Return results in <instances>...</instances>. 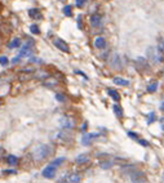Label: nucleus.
I'll list each match as a JSON object with an SVG mask.
<instances>
[{
  "label": "nucleus",
  "mask_w": 164,
  "mask_h": 183,
  "mask_svg": "<svg viewBox=\"0 0 164 183\" xmlns=\"http://www.w3.org/2000/svg\"><path fill=\"white\" fill-rule=\"evenodd\" d=\"M140 145H142V146H149V143H147V141H145V139H138V141H137Z\"/></svg>",
  "instance_id": "nucleus-35"
},
{
  "label": "nucleus",
  "mask_w": 164,
  "mask_h": 183,
  "mask_svg": "<svg viewBox=\"0 0 164 183\" xmlns=\"http://www.w3.org/2000/svg\"><path fill=\"white\" fill-rule=\"evenodd\" d=\"M158 87H159V84L158 81H152L151 84H149V87H147V92L149 93H154L158 90Z\"/></svg>",
  "instance_id": "nucleus-22"
},
{
  "label": "nucleus",
  "mask_w": 164,
  "mask_h": 183,
  "mask_svg": "<svg viewBox=\"0 0 164 183\" xmlns=\"http://www.w3.org/2000/svg\"><path fill=\"white\" fill-rule=\"evenodd\" d=\"M30 62L31 63H39V64H41L43 63V59L41 58H38V57H31L30 58Z\"/></svg>",
  "instance_id": "nucleus-31"
},
{
  "label": "nucleus",
  "mask_w": 164,
  "mask_h": 183,
  "mask_svg": "<svg viewBox=\"0 0 164 183\" xmlns=\"http://www.w3.org/2000/svg\"><path fill=\"white\" fill-rule=\"evenodd\" d=\"M52 154V147L49 145H39L35 150L34 152H32V156H34V159L36 161H41L47 159L49 155Z\"/></svg>",
  "instance_id": "nucleus-1"
},
{
  "label": "nucleus",
  "mask_w": 164,
  "mask_h": 183,
  "mask_svg": "<svg viewBox=\"0 0 164 183\" xmlns=\"http://www.w3.org/2000/svg\"><path fill=\"white\" fill-rule=\"evenodd\" d=\"M78 27L80 30H83V25H82V17H78Z\"/></svg>",
  "instance_id": "nucleus-36"
},
{
  "label": "nucleus",
  "mask_w": 164,
  "mask_h": 183,
  "mask_svg": "<svg viewBox=\"0 0 164 183\" xmlns=\"http://www.w3.org/2000/svg\"><path fill=\"white\" fill-rule=\"evenodd\" d=\"M113 110H114V112H115V115L118 116V117H122L123 116V109L120 107L119 104H114V107H113Z\"/></svg>",
  "instance_id": "nucleus-24"
},
{
  "label": "nucleus",
  "mask_w": 164,
  "mask_h": 183,
  "mask_svg": "<svg viewBox=\"0 0 164 183\" xmlns=\"http://www.w3.org/2000/svg\"><path fill=\"white\" fill-rule=\"evenodd\" d=\"M29 14H30L31 18H35V19H40L41 18V13L39 12L38 8H31L29 10Z\"/></svg>",
  "instance_id": "nucleus-17"
},
{
  "label": "nucleus",
  "mask_w": 164,
  "mask_h": 183,
  "mask_svg": "<svg viewBox=\"0 0 164 183\" xmlns=\"http://www.w3.org/2000/svg\"><path fill=\"white\" fill-rule=\"evenodd\" d=\"M56 99L58 101V102H65V101H66V97H65L63 94H56Z\"/></svg>",
  "instance_id": "nucleus-32"
},
{
  "label": "nucleus",
  "mask_w": 164,
  "mask_h": 183,
  "mask_svg": "<svg viewBox=\"0 0 164 183\" xmlns=\"http://www.w3.org/2000/svg\"><path fill=\"white\" fill-rule=\"evenodd\" d=\"M161 110H164V103H163V104H161Z\"/></svg>",
  "instance_id": "nucleus-42"
},
{
  "label": "nucleus",
  "mask_w": 164,
  "mask_h": 183,
  "mask_svg": "<svg viewBox=\"0 0 164 183\" xmlns=\"http://www.w3.org/2000/svg\"><path fill=\"white\" fill-rule=\"evenodd\" d=\"M65 161H66V157H57V159H54V160L52 161V164H50V165L58 168L60 165H62V164L65 163Z\"/></svg>",
  "instance_id": "nucleus-21"
},
{
  "label": "nucleus",
  "mask_w": 164,
  "mask_h": 183,
  "mask_svg": "<svg viewBox=\"0 0 164 183\" xmlns=\"http://www.w3.org/2000/svg\"><path fill=\"white\" fill-rule=\"evenodd\" d=\"M31 53H32V43H26V44H24L22 49H21L18 57H29Z\"/></svg>",
  "instance_id": "nucleus-8"
},
{
  "label": "nucleus",
  "mask_w": 164,
  "mask_h": 183,
  "mask_svg": "<svg viewBox=\"0 0 164 183\" xmlns=\"http://www.w3.org/2000/svg\"><path fill=\"white\" fill-rule=\"evenodd\" d=\"M54 45H56V48L60 49L61 52H65V53H69L70 52L69 44L65 40H62V39H54Z\"/></svg>",
  "instance_id": "nucleus-6"
},
{
  "label": "nucleus",
  "mask_w": 164,
  "mask_h": 183,
  "mask_svg": "<svg viewBox=\"0 0 164 183\" xmlns=\"http://www.w3.org/2000/svg\"><path fill=\"white\" fill-rule=\"evenodd\" d=\"M158 49L160 53H164V39L163 38L158 39Z\"/></svg>",
  "instance_id": "nucleus-26"
},
{
  "label": "nucleus",
  "mask_w": 164,
  "mask_h": 183,
  "mask_svg": "<svg viewBox=\"0 0 164 183\" xmlns=\"http://www.w3.org/2000/svg\"><path fill=\"white\" fill-rule=\"evenodd\" d=\"M146 54H147V58L150 61H152L154 63H158V62H163L164 61V56H163V53L159 52L158 48H154V47H150L146 52Z\"/></svg>",
  "instance_id": "nucleus-2"
},
{
  "label": "nucleus",
  "mask_w": 164,
  "mask_h": 183,
  "mask_svg": "<svg viewBox=\"0 0 164 183\" xmlns=\"http://www.w3.org/2000/svg\"><path fill=\"white\" fill-rule=\"evenodd\" d=\"M113 165H114V163H113L111 160H101L100 161V166L102 169H110Z\"/></svg>",
  "instance_id": "nucleus-20"
},
{
  "label": "nucleus",
  "mask_w": 164,
  "mask_h": 183,
  "mask_svg": "<svg viewBox=\"0 0 164 183\" xmlns=\"http://www.w3.org/2000/svg\"><path fill=\"white\" fill-rule=\"evenodd\" d=\"M130 180H132V183H145L147 180V177L144 171L135 170L133 173L130 174Z\"/></svg>",
  "instance_id": "nucleus-3"
},
{
  "label": "nucleus",
  "mask_w": 164,
  "mask_h": 183,
  "mask_svg": "<svg viewBox=\"0 0 164 183\" xmlns=\"http://www.w3.org/2000/svg\"><path fill=\"white\" fill-rule=\"evenodd\" d=\"M136 64H137V67L138 69H147L149 67V64H147V59H145V58H142V57H138L137 59H136Z\"/></svg>",
  "instance_id": "nucleus-14"
},
{
  "label": "nucleus",
  "mask_w": 164,
  "mask_h": 183,
  "mask_svg": "<svg viewBox=\"0 0 164 183\" xmlns=\"http://www.w3.org/2000/svg\"><path fill=\"white\" fill-rule=\"evenodd\" d=\"M63 14L67 16V17H71V14H72V8L70 5H66V7L63 8Z\"/></svg>",
  "instance_id": "nucleus-27"
},
{
  "label": "nucleus",
  "mask_w": 164,
  "mask_h": 183,
  "mask_svg": "<svg viewBox=\"0 0 164 183\" xmlns=\"http://www.w3.org/2000/svg\"><path fill=\"white\" fill-rule=\"evenodd\" d=\"M87 3V0H75V5L78 7V8H80V7H83L84 4Z\"/></svg>",
  "instance_id": "nucleus-33"
},
{
  "label": "nucleus",
  "mask_w": 164,
  "mask_h": 183,
  "mask_svg": "<svg viewBox=\"0 0 164 183\" xmlns=\"http://www.w3.org/2000/svg\"><path fill=\"white\" fill-rule=\"evenodd\" d=\"M91 25H92V27H101V25H102V17H101V14H98V13H96V14H93L92 17H91Z\"/></svg>",
  "instance_id": "nucleus-10"
},
{
  "label": "nucleus",
  "mask_w": 164,
  "mask_h": 183,
  "mask_svg": "<svg viewBox=\"0 0 164 183\" xmlns=\"http://www.w3.org/2000/svg\"><path fill=\"white\" fill-rule=\"evenodd\" d=\"M19 45H21V39L16 38V39H13L12 41L9 43V45H8V47H9L10 49H14V48H18Z\"/></svg>",
  "instance_id": "nucleus-23"
},
{
  "label": "nucleus",
  "mask_w": 164,
  "mask_h": 183,
  "mask_svg": "<svg viewBox=\"0 0 164 183\" xmlns=\"http://www.w3.org/2000/svg\"><path fill=\"white\" fill-rule=\"evenodd\" d=\"M128 135H129L130 138L136 139V141H138V139H140V138H138V135H137V134H135V133H132V132H128Z\"/></svg>",
  "instance_id": "nucleus-34"
},
{
  "label": "nucleus",
  "mask_w": 164,
  "mask_h": 183,
  "mask_svg": "<svg viewBox=\"0 0 164 183\" xmlns=\"http://www.w3.org/2000/svg\"><path fill=\"white\" fill-rule=\"evenodd\" d=\"M97 137H98L97 133H84L83 137H82V145L83 146H89L93 142V139H96Z\"/></svg>",
  "instance_id": "nucleus-5"
},
{
  "label": "nucleus",
  "mask_w": 164,
  "mask_h": 183,
  "mask_svg": "<svg viewBox=\"0 0 164 183\" xmlns=\"http://www.w3.org/2000/svg\"><path fill=\"white\" fill-rule=\"evenodd\" d=\"M69 180H70V183H79V182H80V175L76 174V173H74V174H71V175L69 177Z\"/></svg>",
  "instance_id": "nucleus-25"
},
{
  "label": "nucleus",
  "mask_w": 164,
  "mask_h": 183,
  "mask_svg": "<svg viewBox=\"0 0 164 183\" xmlns=\"http://www.w3.org/2000/svg\"><path fill=\"white\" fill-rule=\"evenodd\" d=\"M155 119H156V115L154 112H150L147 115V124H152V123L155 121Z\"/></svg>",
  "instance_id": "nucleus-28"
},
{
  "label": "nucleus",
  "mask_w": 164,
  "mask_h": 183,
  "mask_svg": "<svg viewBox=\"0 0 164 183\" xmlns=\"http://www.w3.org/2000/svg\"><path fill=\"white\" fill-rule=\"evenodd\" d=\"M0 10H2V5H0Z\"/></svg>",
  "instance_id": "nucleus-43"
},
{
  "label": "nucleus",
  "mask_w": 164,
  "mask_h": 183,
  "mask_svg": "<svg viewBox=\"0 0 164 183\" xmlns=\"http://www.w3.org/2000/svg\"><path fill=\"white\" fill-rule=\"evenodd\" d=\"M88 161H89V156L85 155V154H82V155H79V156H76V159H75V163L78 164V165L85 164V163H88Z\"/></svg>",
  "instance_id": "nucleus-13"
},
{
  "label": "nucleus",
  "mask_w": 164,
  "mask_h": 183,
  "mask_svg": "<svg viewBox=\"0 0 164 183\" xmlns=\"http://www.w3.org/2000/svg\"><path fill=\"white\" fill-rule=\"evenodd\" d=\"M19 58H21V57H16V58H13L12 62H13V63H18V62H19Z\"/></svg>",
  "instance_id": "nucleus-39"
},
{
  "label": "nucleus",
  "mask_w": 164,
  "mask_h": 183,
  "mask_svg": "<svg viewBox=\"0 0 164 183\" xmlns=\"http://www.w3.org/2000/svg\"><path fill=\"white\" fill-rule=\"evenodd\" d=\"M107 93H108V95H110L114 101H116V102L120 101V94H119L115 89H111V88H110V89H107Z\"/></svg>",
  "instance_id": "nucleus-19"
},
{
  "label": "nucleus",
  "mask_w": 164,
  "mask_h": 183,
  "mask_svg": "<svg viewBox=\"0 0 164 183\" xmlns=\"http://www.w3.org/2000/svg\"><path fill=\"white\" fill-rule=\"evenodd\" d=\"M135 170H137V168H136L135 165H130V164H129V165H124V166L122 168V171H123V173H124V174H129V175L132 174Z\"/></svg>",
  "instance_id": "nucleus-18"
},
{
  "label": "nucleus",
  "mask_w": 164,
  "mask_h": 183,
  "mask_svg": "<svg viewBox=\"0 0 164 183\" xmlns=\"http://www.w3.org/2000/svg\"><path fill=\"white\" fill-rule=\"evenodd\" d=\"M8 63H9V61H8V58H7L5 56H2V57H0V64H2V66H7Z\"/></svg>",
  "instance_id": "nucleus-30"
},
{
  "label": "nucleus",
  "mask_w": 164,
  "mask_h": 183,
  "mask_svg": "<svg viewBox=\"0 0 164 183\" xmlns=\"http://www.w3.org/2000/svg\"><path fill=\"white\" fill-rule=\"evenodd\" d=\"M43 85H44L45 88H49V89H54V87H57L58 85V80L56 78H48L43 81Z\"/></svg>",
  "instance_id": "nucleus-11"
},
{
  "label": "nucleus",
  "mask_w": 164,
  "mask_h": 183,
  "mask_svg": "<svg viewBox=\"0 0 164 183\" xmlns=\"http://www.w3.org/2000/svg\"><path fill=\"white\" fill-rule=\"evenodd\" d=\"M87 128H88V124L84 123V124H83V126H82V132H85V130H87Z\"/></svg>",
  "instance_id": "nucleus-37"
},
{
  "label": "nucleus",
  "mask_w": 164,
  "mask_h": 183,
  "mask_svg": "<svg viewBox=\"0 0 164 183\" xmlns=\"http://www.w3.org/2000/svg\"><path fill=\"white\" fill-rule=\"evenodd\" d=\"M18 161H19L18 157L14 156V155H8V156H7V164L10 165V166L17 165V164H18Z\"/></svg>",
  "instance_id": "nucleus-16"
},
{
  "label": "nucleus",
  "mask_w": 164,
  "mask_h": 183,
  "mask_svg": "<svg viewBox=\"0 0 164 183\" xmlns=\"http://www.w3.org/2000/svg\"><path fill=\"white\" fill-rule=\"evenodd\" d=\"M56 173H57V168L53 166V165H48V166H45L44 169H43L41 175L44 178H47V179H52V178L56 177Z\"/></svg>",
  "instance_id": "nucleus-4"
},
{
  "label": "nucleus",
  "mask_w": 164,
  "mask_h": 183,
  "mask_svg": "<svg viewBox=\"0 0 164 183\" xmlns=\"http://www.w3.org/2000/svg\"><path fill=\"white\" fill-rule=\"evenodd\" d=\"M94 47L97 49H103L106 48V39L102 38V36H98L94 39Z\"/></svg>",
  "instance_id": "nucleus-12"
},
{
  "label": "nucleus",
  "mask_w": 164,
  "mask_h": 183,
  "mask_svg": "<svg viewBox=\"0 0 164 183\" xmlns=\"http://www.w3.org/2000/svg\"><path fill=\"white\" fill-rule=\"evenodd\" d=\"M5 173H8V174H12V173H13V174H14V173H16V170H7Z\"/></svg>",
  "instance_id": "nucleus-40"
},
{
  "label": "nucleus",
  "mask_w": 164,
  "mask_h": 183,
  "mask_svg": "<svg viewBox=\"0 0 164 183\" xmlns=\"http://www.w3.org/2000/svg\"><path fill=\"white\" fill-rule=\"evenodd\" d=\"M30 30H31V32H32L34 35H39V34H40V30H39V27H38L36 25H31V26H30Z\"/></svg>",
  "instance_id": "nucleus-29"
},
{
  "label": "nucleus",
  "mask_w": 164,
  "mask_h": 183,
  "mask_svg": "<svg viewBox=\"0 0 164 183\" xmlns=\"http://www.w3.org/2000/svg\"><path fill=\"white\" fill-rule=\"evenodd\" d=\"M108 63L111 64V67H114L116 70H119L120 67H122V63H120V57H119V54H116V53H114V54L110 58H108Z\"/></svg>",
  "instance_id": "nucleus-7"
},
{
  "label": "nucleus",
  "mask_w": 164,
  "mask_h": 183,
  "mask_svg": "<svg viewBox=\"0 0 164 183\" xmlns=\"http://www.w3.org/2000/svg\"><path fill=\"white\" fill-rule=\"evenodd\" d=\"M113 81H114V84L120 85V87H128V85H129V81H128V80H125V79H123V78H119V76L114 78Z\"/></svg>",
  "instance_id": "nucleus-15"
},
{
  "label": "nucleus",
  "mask_w": 164,
  "mask_h": 183,
  "mask_svg": "<svg viewBox=\"0 0 164 183\" xmlns=\"http://www.w3.org/2000/svg\"><path fill=\"white\" fill-rule=\"evenodd\" d=\"M61 126L63 129H72L75 126V121L71 119V117H67V116H65L61 119Z\"/></svg>",
  "instance_id": "nucleus-9"
},
{
  "label": "nucleus",
  "mask_w": 164,
  "mask_h": 183,
  "mask_svg": "<svg viewBox=\"0 0 164 183\" xmlns=\"http://www.w3.org/2000/svg\"><path fill=\"white\" fill-rule=\"evenodd\" d=\"M160 128L164 130V117H163V119H160Z\"/></svg>",
  "instance_id": "nucleus-38"
},
{
  "label": "nucleus",
  "mask_w": 164,
  "mask_h": 183,
  "mask_svg": "<svg viewBox=\"0 0 164 183\" xmlns=\"http://www.w3.org/2000/svg\"><path fill=\"white\" fill-rule=\"evenodd\" d=\"M3 104V101H2V98H0V106H2Z\"/></svg>",
  "instance_id": "nucleus-41"
}]
</instances>
